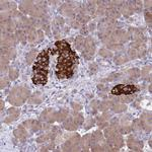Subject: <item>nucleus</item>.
Returning <instances> with one entry per match:
<instances>
[{
    "instance_id": "f257e3e1",
    "label": "nucleus",
    "mask_w": 152,
    "mask_h": 152,
    "mask_svg": "<svg viewBox=\"0 0 152 152\" xmlns=\"http://www.w3.org/2000/svg\"><path fill=\"white\" fill-rule=\"evenodd\" d=\"M28 96H29V90L28 88L23 86H16L11 89L7 99H8V102L12 105L19 107V105L24 104V102L28 99Z\"/></svg>"
},
{
    "instance_id": "f03ea898",
    "label": "nucleus",
    "mask_w": 152,
    "mask_h": 152,
    "mask_svg": "<svg viewBox=\"0 0 152 152\" xmlns=\"http://www.w3.org/2000/svg\"><path fill=\"white\" fill-rule=\"evenodd\" d=\"M104 137L107 138V143L113 148V151H117L124 146V139L122 134L117 129L110 126L104 129Z\"/></svg>"
},
{
    "instance_id": "7ed1b4c3",
    "label": "nucleus",
    "mask_w": 152,
    "mask_h": 152,
    "mask_svg": "<svg viewBox=\"0 0 152 152\" xmlns=\"http://www.w3.org/2000/svg\"><path fill=\"white\" fill-rule=\"evenodd\" d=\"M83 123V115L82 114H74L70 115L69 117L66 118V120L63 123V127L64 129L68 130V131H76L78 127Z\"/></svg>"
},
{
    "instance_id": "20e7f679",
    "label": "nucleus",
    "mask_w": 152,
    "mask_h": 152,
    "mask_svg": "<svg viewBox=\"0 0 152 152\" xmlns=\"http://www.w3.org/2000/svg\"><path fill=\"white\" fill-rule=\"evenodd\" d=\"M146 54L145 42H133L128 51L129 59H137L143 57Z\"/></svg>"
},
{
    "instance_id": "39448f33",
    "label": "nucleus",
    "mask_w": 152,
    "mask_h": 152,
    "mask_svg": "<svg viewBox=\"0 0 152 152\" xmlns=\"http://www.w3.org/2000/svg\"><path fill=\"white\" fill-rule=\"evenodd\" d=\"M139 88L134 84H118L112 89L113 95H129L138 92Z\"/></svg>"
},
{
    "instance_id": "423d86ee",
    "label": "nucleus",
    "mask_w": 152,
    "mask_h": 152,
    "mask_svg": "<svg viewBox=\"0 0 152 152\" xmlns=\"http://www.w3.org/2000/svg\"><path fill=\"white\" fill-rule=\"evenodd\" d=\"M94 52H95L94 42L90 37H87V38H85L84 46H83V49L81 51L83 57L85 59H87V60H89V59H91L92 56L94 55Z\"/></svg>"
},
{
    "instance_id": "0eeeda50",
    "label": "nucleus",
    "mask_w": 152,
    "mask_h": 152,
    "mask_svg": "<svg viewBox=\"0 0 152 152\" xmlns=\"http://www.w3.org/2000/svg\"><path fill=\"white\" fill-rule=\"evenodd\" d=\"M118 26H119V23L116 20V19H112V18H104L99 21V33H104V31H115Z\"/></svg>"
},
{
    "instance_id": "6e6552de",
    "label": "nucleus",
    "mask_w": 152,
    "mask_h": 152,
    "mask_svg": "<svg viewBox=\"0 0 152 152\" xmlns=\"http://www.w3.org/2000/svg\"><path fill=\"white\" fill-rule=\"evenodd\" d=\"M80 147V137L79 135H75V136L71 137L70 139H68L65 143H63L62 145V150L63 151H77L79 150Z\"/></svg>"
},
{
    "instance_id": "1a4fd4ad",
    "label": "nucleus",
    "mask_w": 152,
    "mask_h": 152,
    "mask_svg": "<svg viewBox=\"0 0 152 152\" xmlns=\"http://www.w3.org/2000/svg\"><path fill=\"white\" fill-rule=\"evenodd\" d=\"M118 131L121 134H128L132 131V118L131 116H125L119 119Z\"/></svg>"
},
{
    "instance_id": "9d476101",
    "label": "nucleus",
    "mask_w": 152,
    "mask_h": 152,
    "mask_svg": "<svg viewBox=\"0 0 152 152\" xmlns=\"http://www.w3.org/2000/svg\"><path fill=\"white\" fill-rule=\"evenodd\" d=\"M79 8V5L77 4V2H66V3L63 4L60 8V12L65 16H68V18H71L75 14V11L78 10Z\"/></svg>"
},
{
    "instance_id": "9b49d317",
    "label": "nucleus",
    "mask_w": 152,
    "mask_h": 152,
    "mask_svg": "<svg viewBox=\"0 0 152 152\" xmlns=\"http://www.w3.org/2000/svg\"><path fill=\"white\" fill-rule=\"evenodd\" d=\"M40 119L48 124H52L57 120V112L53 109H47L44 112H42Z\"/></svg>"
},
{
    "instance_id": "f8f14e48",
    "label": "nucleus",
    "mask_w": 152,
    "mask_h": 152,
    "mask_svg": "<svg viewBox=\"0 0 152 152\" xmlns=\"http://www.w3.org/2000/svg\"><path fill=\"white\" fill-rule=\"evenodd\" d=\"M127 145L131 151H141L143 149V142L134 136H130L127 139Z\"/></svg>"
},
{
    "instance_id": "ddd939ff",
    "label": "nucleus",
    "mask_w": 152,
    "mask_h": 152,
    "mask_svg": "<svg viewBox=\"0 0 152 152\" xmlns=\"http://www.w3.org/2000/svg\"><path fill=\"white\" fill-rule=\"evenodd\" d=\"M141 128L145 132H151V113L145 112L142 114L141 118L139 119Z\"/></svg>"
},
{
    "instance_id": "4468645a",
    "label": "nucleus",
    "mask_w": 152,
    "mask_h": 152,
    "mask_svg": "<svg viewBox=\"0 0 152 152\" xmlns=\"http://www.w3.org/2000/svg\"><path fill=\"white\" fill-rule=\"evenodd\" d=\"M15 35H12V34H2L1 36V46L2 47L6 48H13V46L16 44Z\"/></svg>"
},
{
    "instance_id": "2eb2a0df",
    "label": "nucleus",
    "mask_w": 152,
    "mask_h": 152,
    "mask_svg": "<svg viewBox=\"0 0 152 152\" xmlns=\"http://www.w3.org/2000/svg\"><path fill=\"white\" fill-rule=\"evenodd\" d=\"M16 28V23L13 19L1 20V31L2 34H12Z\"/></svg>"
},
{
    "instance_id": "dca6fc26",
    "label": "nucleus",
    "mask_w": 152,
    "mask_h": 152,
    "mask_svg": "<svg viewBox=\"0 0 152 152\" xmlns=\"http://www.w3.org/2000/svg\"><path fill=\"white\" fill-rule=\"evenodd\" d=\"M90 149L94 152H97V151H113V148L110 146V144L107 143V141L104 140V138L102 140H99V142L96 143L92 144L90 146Z\"/></svg>"
},
{
    "instance_id": "f3484780",
    "label": "nucleus",
    "mask_w": 152,
    "mask_h": 152,
    "mask_svg": "<svg viewBox=\"0 0 152 152\" xmlns=\"http://www.w3.org/2000/svg\"><path fill=\"white\" fill-rule=\"evenodd\" d=\"M119 10L124 16H126V18L132 15V14L135 12V9L133 6V1H127V2L123 1V4H122V6L120 7Z\"/></svg>"
},
{
    "instance_id": "a211bd4d",
    "label": "nucleus",
    "mask_w": 152,
    "mask_h": 152,
    "mask_svg": "<svg viewBox=\"0 0 152 152\" xmlns=\"http://www.w3.org/2000/svg\"><path fill=\"white\" fill-rule=\"evenodd\" d=\"M129 36L133 39L134 42H145L146 38L145 36L143 35V33L140 31V29L136 28H130L128 31Z\"/></svg>"
},
{
    "instance_id": "6ab92c4d",
    "label": "nucleus",
    "mask_w": 152,
    "mask_h": 152,
    "mask_svg": "<svg viewBox=\"0 0 152 152\" xmlns=\"http://www.w3.org/2000/svg\"><path fill=\"white\" fill-rule=\"evenodd\" d=\"M23 125L28 130V131H31V133H36V132L40 131L42 128L41 123L39 121H36V120H28V121H24Z\"/></svg>"
},
{
    "instance_id": "aec40b11",
    "label": "nucleus",
    "mask_w": 152,
    "mask_h": 152,
    "mask_svg": "<svg viewBox=\"0 0 152 152\" xmlns=\"http://www.w3.org/2000/svg\"><path fill=\"white\" fill-rule=\"evenodd\" d=\"M28 130L26 128V127L23 126V125H21V126L18 127L15 130H14V136H15L16 139H18V140L20 141H26V138L28 137Z\"/></svg>"
},
{
    "instance_id": "412c9836",
    "label": "nucleus",
    "mask_w": 152,
    "mask_h": 152,
    "mask_svg": "<svg viewBox=\"0 0 152 152\" xmlns=\"http://www.w3.org/2000/svg\"><path fill=\"white\" fill-rule=\"evenodd\" d=\"M20 111L16 107H10V109L7 111V118L4 120V123L8 124L11 122H14L15 120H18V118L19 117Z\"/></svg>"
},
{
    "instance_id": "4be33fe9",
    "label": "nucleus",
    "mask_w": 152,
    "mask_h": 152,
    "mask_svg": "<svg viewBox=\"0 0 152 152\" xmlns=\"http://www.w3.org/2000/svg\"><path fill=\"white\" fill-rule=\"evenodd\" d=\"M55 47H56V49H57L59 54L68 53V52H70V51H72V50H71V48H70L69 43H68V42H66L65 40L56 42Z\"/></svg>"
},
{
    "instance_id": "5701e85b",
    "label": "nucleus",
    "mask_w": 152,
    "mask_h": 152,
    "mask_svg": "<svg viewBox=\"0 0 152 152\" xmlns=\"http://www.w3.org/2000/svg\"><path fill=\"white\" fill-rule=\"evenodd\" d=\"M35 5H36V2L34 1H23L19 4V10L23 12V13L31 14V12L33 11Z\"/></svg>"
},
{
    "instance_id": "b1692460",
    "label": "nucleus",
    "mask_w": 152,
    "mask_h": 152,
    "mask_svg": "<svg viewBox=\"0 0 152 152\" xmlns=\"http://www.w3.org/2000/svg\"><path fill=\"white\" fill-rule=\"evenodd\" d=\"M23 31H26V39L29 43H34L35 41H38V31H36L35 28H26Z\"/></svg>"
},
{
    "instance_id": "393cba45",
    "label": "nucleus",
    "mask_w": 152,
    "mask_h": 152,
    "mask_svg": "<svg viewBox=\"0 0 152 152\" xmlns=\"http://www.w3.org/2000/svg\"><path fill=\"white\" fill-rule=\"evenodd\" d=\"M91 145V135L87 134L85 136H83L80 139V147L82 148L83 151H88Z\"/></svg>"
},
{
    "instance_id": "a878e982",
    "label": "nucleus",
    "mask_w": 152,
    "mask_h": 152,
    "mask_svg": "<svg viewBox=\"0 0 152 152\" xmlns=\"http://www.w3.org/2000/svg\"><path fill=\"white\" fill-rule=\"evenodd\" d=\"M105 15L107 16V18L112 19H117L120 18L121 16V12L118 8H114V7H107V10H105Z\"/></svg>"
},
{
    "instance_id": "bb28decb",
    "label": "nucleus",
    "mask_w": 152,
    "mask_h": 152,
    "mask_svg": "<svg viewBox=\"0 0 152 152\" xmlns=\"http://www.w3.org/2000/svg\"><path fill=\"white\" fill-rule=\"evenodd\" d=\"M33 82L37 85H45L48 81V75L44 74H34Z\"/></svg>"
},
{
    "instance_id": "cd10ccee",
    "label": "nucleus",
    "mask_w": 152,
    "mask_h": 152,
    "mask_svg": "<svg viewBox=\"0 0 152 152\" xmlns=\"http://www.w3.org/2000/svg\"><path fill=\"white\" fill-rule=\"evenodd\" d=\"M1 56L7 58L8 60H11L15 57V50L13 48H6L2 47L1 48Z\"/></svg>"
},
{
    "instance_id": "c85d7f7f",
    "label": "nucleus",
    "mask_w": 152,
    "mask_h": 152,
    "mask_svg": "<svg viewBox=\"0 0 152 152\" xmlns=\"http://www.w3.org/2000/svg\"><path fill=\"white\" fill-rule=\"evenodd\" d=\"M28 104H41L43 102V94L41 91H38V92H35L34 94H31V96L28 99Z\"/></svg>"
},
{
    "instance_id": "c756f323",
    "label": "nucleus",
    "mask_w": 152,
    "mask_h": 152,
    "mask_svg": "<svg viewBox=\"0 0 152 152\" xmlns=\"http://www.w3.org/2000/svg\"><path fill=\"white\" fill-rule=\"evenodd\" d=\"M16 8V3L13 1H2L1 10L2 11H14Z\"/></svg>"
},
{
    "instance_id": "7c9ffc66",
    "label": "nucleus",
    "mask_w": 152,
    "mask_h": 152,
    "mask_svg": "<svg viewBox=\"0 0 152 152\" xmlns=\"http://www.w3.org/2000/svg\"><path fill=\"white\" fill-rule=\"evenodd\" d=\"M96 4L99 5L96 8V11H95L96 15L102 16V15H104V14H105V10H107V8L105 1H96Z\"/></svg>"
},
{
    "instance_id": "2f4dec72",
    "label": "nucleus",
    "mask_w": 152,
    "mask_h": 152,
    "mask_svg": "<svg viewBox=\"0 0 152 152\" xmlns=\"http://www.w3.org/2000/svg\"><path fill=\"white\" fill-rule=\"evenodd\" d=\"M128 61H129V57H128V55L125 53L118 54L116 57H115V63H116L117 65H122V64H124V63L128 62Z\"/></svg>"
},
{
    "instance_id": "473e14b6",
    "label": "nucleus",
    "mask_w": 152,
    "mask_h": 152,
    "mask_svg": "<svg viewBox=\"0 0 152 152\" xmlns=\"http://www.w3.org/2000/svg\"><path fill=\"white\" fill-rule=\"evenodd\" d=\"M112 111L116 114H121V113H124L127 111V107L125 104H114L112 105Z\"/></svg>"
},
{
    "instance_id": "72a5a7b5",
    "label": "nucleus",
    "mask_w": 152,
    "mask_h": 152,
    "mask_svg": "<svg viewBox=\"0 0 152 152\" xmlns=\"http://www.w3.org/2000/svg\"><path fill=\"white\" fill-rule=\"evenodd\" d=\"M113 104H114V102H113V100H104V102H99V111H100V112L107 111L109 109H111Z\"/></svg>"
},
{
    "instance_id": "f704fd0d",
    "label": "nucleus",
    "mask_w": 152,
    "mask_h": 152,
    "mask_svg": "<svg viewBox=\"0 0 152 152\" xmlns=\"http://www.w3.org/2000/svg\"><path fill=\"white\" fill-rule=\"evenodd\" d=\"M38 50H31V52H28V55H26V63L28 64H31V63L34 62V61L36 60L37 57H38Z\"/></svg>"
},
{
    "instance_id": "c9c22d12",
    "label": "nucleus",
    "mask_w": 152,
    "mask_h": 152,
    "mask_svg": "<svg viewBox=\"0 0 152 152\" xmlns=\"http://www.w3.org/2000/svg\"><path fill=\"white\" fill-rule=\"evenodd\" d=\"M141 71L138 68H133V69H130L127 71V76L130 79H136V78L140 77Z\"/></svg>"
},
{
    "instance_id": "e433bc0d",
    "label": "nucleus",
    "mask_w": 152,
    "mask_h": 152,
    "mask_svg": "<svg viewBox=\"0 0 152 152\" xmlns=\"http://www.w3.org/2000/svg\"><path fill=\"white\" fill-rule=\"evenodd\" d=\"M76 20L78 21L81 26H85L88 21L90 20V16L89 15H87V14H82V13H78V15L76 16Z\"/></svg>"
},
{
    "instance_id": "4c0bfd02",
    "label": "nucleus",
    "mask_w": 152,
    "mask_h": 152,
    "mask_svg": "<svg viewBox=\"0 0 152 152\" xmlns=\"http://www.w3.org/2000/svg\"><path fill=\"white\" fill-rule=\"evenodd\" d=\"M68 115H69V112H68V110L61 109L60 111L57 112V120H56V121L63 122L64 120H66V118L68 117Z\"/></svg>"
},
{
    "instance_id": "58836bf2",
    "label": "nucleus",
    "mask_w": 152,
    "mask_h": 152,
    "mask_svg": "<svg viewBox=\"0 0 152 152\" xmlns=\"http://www.w3.org/2000/svg\"><path fill=\"white\" fill-rule=\"evenodd\" d=\"M84 41H85V38L83 36H78L77 38L75 39V47L78 51H80V52L82 51L83 46H84Z\"/></svg>"
},
{
    "instance_id": "ea45409f",
    "label": "nucleus",
    "mask_w": 152,
    "mask_h": 152,
    "mask_svg": "<svg viewBox=\"0 0 152 152\" xmlns=\"http://www.w3.org/2000/svg\"><path fill=\"white\" fill-rule=\"evenodd\" d=\"M15 38L18 42H21V43H26V41L28 40L26 39V31L23 29H18V31H15Z\"/></svg>"
},
{
    "instance_id": "a19ab883",
    "label": "nucleus",
    "mask_w": 152,
    "mask_h": 152,
    "mask_svg": "<svg viewBox=\"0 0 152 152\" xmlns=\"http://www.w3.org/2000/svg\"><path fill=\"white\" fill-rule=\"evenodd\" d=\"M85 8H86V12H88L89 14H94L95 11H96V1L87 2Z\"/></svg>"
},
{
    "instance_id": "79ce46f5",
    "label": "nucleus",
    "mask_w": 152,
    "mask_h": 152,
    "mask_svg": "<svg viewBox=\"0 0 152 152\" xmlns=\"http://www.w3.org/2000/svg\"><path fill=\"white\" fill-rule=\"evenodd\" d=\"M104 138V135H102V131H95L94 133L91 134V145L94 143H96V142H99V140H102V139ZM90 145V146H91Z\"/></svg>"
},
{
    "instance_id": "37998d69",
    "label": "nucleus",
    "mask_w": 152,
    "mask_h": 152,
    "mask_svg": "<svg viewBox=\"0 0 152 152\" xmlns=\"http://www.w3.org/2000/svg\"><path fill=\"white\" fill-rule=\"evenodd\" d=\"M140 76H142L143 79L150 80V76H151V67L150 66H146V67H144L141 71Z\"/></svg>"
},
{
    "instance_id": "c03bdc74",
    "label": "nucleus",
    "mask_w": 152,
    "mask_h": 152,
    "mask_svg": "<svg viewBox=\"0 0 152 152\" xmlns=\"http://www.w3.org/2000/svg\"><path fill=\"white\" fill-rule=\"evenodd\" d=\"M134 95L129 94V95H121L120 97H118V100L121 102L122 104H125V102H131L132 100L134 99Z\"/></svg>"
},
{
    "instance_id": "a18cd8bd",
    "label": "nucleus",
    "mask_w": 152,
    "mask_h": 152,
    "mask_svg": "<svg viewBox=\"0 0 152 152\" xmlns=\"http://www.w3.org/2000/svg\"><path fill=\"white\" fill-rule=\"evenodd\" d=\"M112 118V115L110 113H104L100 117L97 118V123H102V122H107Z\"/></svg>"
},
{
    "instance_id": "49530a36",
    "label": "nucleus",
    "mask_w": 152,
    "mask_h": 152,
    "mask_svg": "<svg viewBox=\"0 0 152 152\" xmlns=\"http://www.w3.org/2000/svg\"><path fill=\"white\" fill-rule=\"evenodd\" d=\"M18 76V70L14 67H11L9 69V79L10 80H15Z\"/></svg>"
},
{
    "instance_id": "de8ad7c7",
    "label": "nucleus",
    "mask_w": 152,
    "mask_h": 152,
    "mask_svg": "<svg viewBox=\"0 0 152 152\" xmlns=\"http://www.w3.org/2000/svg\"><path fill=\"white\" fill-rule=\"evenodd\" d=\"M99 55L104 58H112L113 57V53L109 50V49H100Z\"/></svg>"
},
{
    "instance_id": "09e8293b",
    "label": "nucleus",
    "mask_w": 152,
    "mask_h": 152,
    "mask_svg": "<svg viewBox=\"0 0 152 152\" xmlns=\"http://www.w3.org/2000/svg\"><path fill=\"white\" fill-rule=\"evenodd\" d=\"M8 65H9V60L3 56H1V72H4L6 71V69L8 68Z\"/></svg>"
},
{
    "instance_id": "8fccbe9b",
    "label": "nucleus",
    "mask_w": 152,
    "mask_h": 152,
    "mask_svg": "<svg viewBox=\"0 0 152 152\" xmlns=\"http://www.w3.org/2000/svg\"><path fill=\"white\" fill-rule=\"evenodd\" d=\"M141 129L142 128H141L140 122H139V119L132 121V130H133V131H139V130H141Z\"/></svg>"
},
{
    "instance_id": "3c124183",
    "label": "nucleus",
    "mask_w": 152,
    "mask_h": 152,
    "mask_svg": "<svg viewBox=\"0 0 152 152\" xmlns=\"http://www.w3.org/2000/svg\"><path fill=\"white\" fill-rule=\"evenodd\" d=\"M94 120L92 119V118H89V119H88L87 121L84 123V128L86 130L90 129L92 126H94Z\"/></svg>"
},
{
    "instance_id": "603ef678",
    "label": "nucleus",
    "mask_w": 152,
    "mask_h": 152,
    "mask_svg": "<svg viewBox=\"0 0 152 152\" xmlns=\"http://www.w3.org/2000/svg\"><path fill=\"white\" fill-rule=\"evenodd\" d=\"M133 6H134L135 11H138L139 12V11H141L143 4H142L141 1H133Z\"/></svg>"
},
{
    "instance_id": "864d4df0",
    "label": "nucleus",
    "mask_w": 152,
    "mask_h": 152,
    "mask_svg": "<svg viewBox=\"0 0 152 152\" xmlns=\"http://www.w3.org/2000/svg\"><path fill=\"white\" fill-rule=\"evenodd\" d=\"M145 19H146V23L147 24H151V21H152V13L150 10H146L145 11Z\"/></svg>"
},
{
    "instance_id": "5fc2aeb1",
    "label": "nucleus",
    "mask_w": 152,
    "mask_h": 152,
    "mask_svg": "<svg viewBox=\"0 0 152 152\" xmlns=\"http://www.w3.org/2000/svg\"><path fill=\"white\" fill-rule=\"evenodd\" d=\"M54 147V141L51 140L50 143L47 144V145H44L43 147L41 148V151H47V150H50V149H52Z\"/></svg>"
},
{
    "instance_id": "6e6d98bb",
    "label": "nucleus",
    "mask_w": 152,
    "mask_h": 152,
    "mask_svg": "<svg viewBox=\"0 0 152 152\" xmlns=\"http://www.w3.org/2000/svg\"><path fill=\"white\" fill-rule=\"evenodd\" d=\"M9 83V80L8 78L6 77H2L1 78V85H0V87H1V89H3V88H5L7 85H8Z\"/></svg>"
},
{
    "instance_id": "4d7b16f0",
    "label": "nucleus",
    "mask_w": 152,
    "mask_h": 152,
    "mask_svg": "<svg viewBox=\"0 0 152 152\" xmlns=\"http://www.w3.org/2000/svg\"><path fill=\"white\" fill-rule=\"evenodd\" d=\"M119 76H120L119 73H113V74L110 75L105 80H107V81H114V80H116L119 78Z\"/></svg>"
},
{
    "instance_id": "13d9d810",
    "label": "nucleus",
    "mask_w": 152,
    "mask_h": 152,
    "mask_svg": "<svg viewBox=\"0 0 152 152\" xmlns=\"http://www.w3.org/2000/svg\"><path fill=\"white\" fill-rule=\"evenodd\" d=\"M99 100H94V102H91V104H90V107H92V110H94V112L99 111Z\"/></svg>"
},
{
    "instance_id": "bf43d9fd",
    "label": "nucleus",
    "mask_w": 152,
    "mask_h": 152,
    "mask_svg": "<svg viewBox=\"0 0 152 152\" xmlns=\"http://www.w3.org/2000/svg\"><path fill=\"white\" fill-rule=\"evenodd\" d=\"M71 26H72V28H82V26L79 23H78V21L76 20V19H74V20L71 21Z\"/></svg>"
},
{
    "instance_id": "052dcab7",
    "label": "nucleus",
    "mask_w": 152,
    "mask_h": 152,
    "mask_svg": "<svg viewBox=\"0 0 152 152\" xmlns=\"http://www.w3.org/2000/svg\"><path fill=\"white\" fill-rule=\"evenodd\" d=\"M43 39H44V33L41 31V29H39V31H38V41L41 42Z\"/></svg>"
},
{
    "instance_id": "680f3d73",
    "label": "nucleus",
    "mask_w": 152,
    "mask_h": 152,
    "mask_svg": "<svg viewBox=\"0 0 152 152\" xmlns=\"http://www.w3.org/2000/svg\"><path fill=\"white\" fill-rule=\"evenodd\" d=\"M72 107H73V110H74V111L76 112V111H79V110L81 109V105L75 104V102H73V104H72Z\"/></svg>"
},
{
    "instance_id": "e2e57ef3",
    "label": "nucleus",
    "mask_w": 152,
    "mask_h": 152,
    "mask_svg": "<svg viewBox=\"0 0 152 152\" xmlns=\"http://www.w3.org/2000/svg\"><path fill=\"white\" fill-rule=\"evenodd\" d=\"M88 31H89V29H87V26H82V28H81V34L83 35V34H84V35H87L88 34Z\"/></svg>"
},
{
    "instance_id": "0e129e2a",
    "label": "nucleus",
    "mask_w": 152,
    "mask_h": 152,
    "mask_svg": "<svg viewBox=\"0 0 152 152\" xmlns=\"http://www.w3.org/2000/svg\"><path fill=\"white\" fill-rule=\"evenodd\" d=\"M97 126L99 127L100 129L104 128V127L107 126V122H102V123H97Z\"/></svg>"
},
{
    "instance_id": "69168bd1",
    "label": "nucleus",
    "mask_w": 152,
    "mask_h": 152,
    "mask_svg": "<svg viewBox=\"0 0 152 152\" xmlns=\"http://www.w3.org/2000/svg\"><path fill=\"white\" fill-rule=\"evenodd\" d=\"M0 107H1V109H0L1 111H3V110H4V102L2 99L0 100Z\"/></svg>"
},
{
    "instance_id": "338daca9",
    "label": "nucleus",
    "mask_w": 152,
    "mask_h": 152,
    "mask_svg": "<svg viewBox=\"0 0 152 152\" xmlns=\"http://www.w3.org/2000/svg\"><path fill=\"white\" fill-rule=\"evenodd\" d=\"M94 28H95V26H94V23H91V24H90V26H89V28H88V29H89L90 31H94Z\"/></svg>"
}]
</instances>
